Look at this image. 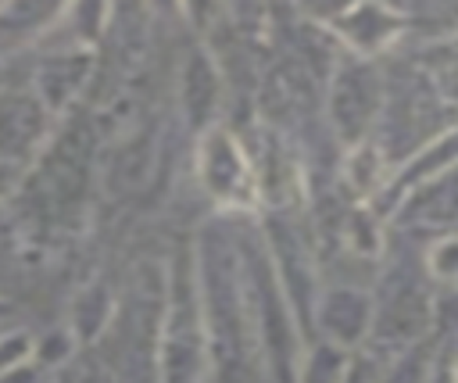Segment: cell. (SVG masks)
<instances>
[{
  "label": "cell",
  "mask_w": 458,
  "mask_h": 383,
  "mask_svg": "<svg viewBox=\"0 0 458 383\" xmlns=\"http://www.w3.org/2000/svg\"><path fill=\"white\" fill-rule=\"evenodd\" d=\"M372 107H376V82L365 72H347L340 79V89H336V122H340V129L347 136L361 132Z\"/></svg>",
  "instance_id": "obj_1"
},
{
  "label": "cell",
  "mask_w": 458,
  "mask_h": 383,
  "mask_svg": "<svg viewBox=\"0 0 458 383\" xmlns=\"http://www.w3.org/2000/svg\"><path fill=\"white\" fill-rule=\"evenodd\" d=\"M437 261V272H444V276H458V240H447L444 247H437V254H433Z\"/></svg>",
  "instance_id": "obj_2"
}]
</instances>
